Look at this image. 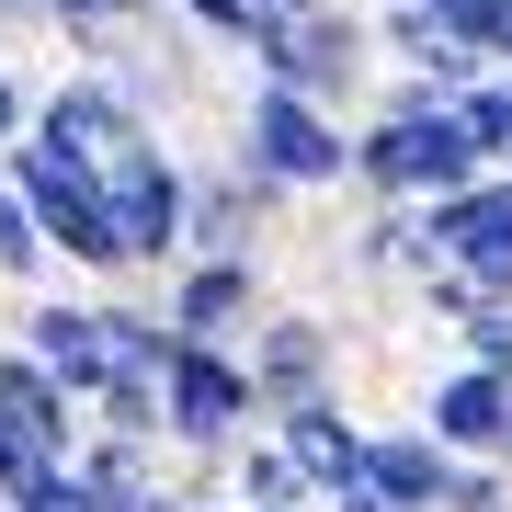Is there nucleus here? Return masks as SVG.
Here are the masks:
<instances>
[{
  "mask_svg": "<svg viewBox=\"0 0 512 512\" xmlns=\"http://www.w3.org/2000/svg\"><path fill=\"white\" fill-rule=\"evenodd\" d=\"M0 171H12V194L35 205V228H46L57 262H80V274H126V228H114V194H103L92 160H57L46 137H12Z\"/></svg>",
  "mask_w": 512,
  "mask_h": 512,
  "instance_id": "obj_1",
  "label": "nucleus"
},
{
  "mask_svg": "<svg viewBox=\"0 0 512 512\" xmlns=\"http://www.w3.org/2000/svg\"><path fill=\"white\" fill-rule=\"evenodd\" d=\"M80 433H92V410H80L69 387H57L35 353L12 342V353H0V512H23V501H35L46 478L80 456Z\"/></svg>",
  "mask_w": 512,
  "mask_h": 512,
  "instance_id": "obj_2",
  "label": "nucleus"
},
{
  "mask_svg": "<svg viewBox=\"0 0 512 512\" xmlns=\"http://www.w3.org/2000/svg\"><path fill=\"white\" fill-rule=\"evenodd\" d=\"M239 171H262L274 194H330L353 183V126L308 92H285V80H262L251 114H239Z\"/></svg>",
  "mask_w": 512,
  "mask_h": 512,
  "instance_id": "obj_3",
  "label": "nucleus"
},
{
  "mask_svg": "<svg viewBox=\"0 0 512 512\" xmlns=\"http://www.w3.org/2000/svg\"><path fill=\"white\" fill-rule=\"evenodd\" d=\"M478 148H467V126H456V103L444 114H376L365 137H353V183H365L376 205H433V194H456V183H478Z\"/></svg>",
  "mask_w": 512,
  "mask_h": 512,
  "instance_id": "obj_4",
  "label": "nucleus"
},
{
  "mask_svg": "<svg viewBox=\"0 0 512 512\" xmlns=\"http://www.w3.org/2000/svg\"><path fill=\"white\" fill-rule=\"evenodd\" d=\"M365 57H376V23L342 12V0H319V12H274V23L251 35V69L285 80V92H308V103H330V114L365 92Z\"/></svg>",
  "mask_w": 512,
  "mask_h": 512,
  "instance_id": "obj_5",
  "label": "nucleus"
},
{
  "mask_svg": "<svg viewBox=\"0 0 512 512\" xmlns=\"http://www.w3.org/2000/svg\"><path fill=\"white\" fill-rule=\"evenodd\" d=\"M103 194H114V228H126V274H171L183 262V228H194V171L171 160V137L114 148Z\"/></svg>",
  "mask_w": 512,
  "mask_h": 512,
  "instance_id": "obj_6",
  "label": "nucleus"
},
{
  "mask_svg": "<svg viewBox=\"0 0 512 512\" xmlns=\"http://www.w3.org/2000/svg\"><path fill=\"white\" fill-rule=\"evenodd\" d=\"M171 444L183 456H239L262 433V387H251V353L228 342H171Z\"/></svg>",
  "mask_w": 512,
  "mask_h": 512,
  "instance_id": "obj_7",
  "label": "nucleus"
},
{
  "mask_svg": "<svg viewBox=\"0 0 512 512\" xmlns=\"http://www.w3.org/2000/svg\"><path fill=\"white\" fill-rule=\"evenodd\" d=\"M23 137H46L57 160H92L103 171L114 148H137L160 126H148V92L126 69H80V80H57V92H35V126H23Z\"/></svg>",
  "mask_w": 512,
  "mask_h": 512,
  "instance_id": "obj_8",
  "label": "nucleus"
},
{
  "mask_svg": "<svg viewBox=\"0 0 512 512\" xmlns=\"http://www.w3.org/2000/svg\"><path fill=\"white\" fill-rule=\"evenodd\" d=\"M421 228H433V251L456 274H478V296H512V171H478V183L433 194Z\"/></svg>",
  "mask_w": 512,
  "mask_h": 512,
  "instance_id": "obj_9",
  "label": "nucleus"
},
{
  "mask_svg": "<svg viewBox=\"0 0 512 512\" xmlns=\"http://www.w3.org/2000/svg\"><path fill=\"white\" fill-rule=\"evenodd\" d=\"M239 353H251L262 421L296 410V399H330V376H342V342H330V319H308V308H262V330H251Z\"/></svg>",
  "mask_w": 512,
  "mask_h": 512,
  "instance_id": "obj_10",
  "label": "nucleus"
},
{
  "mask_svg": "<svg viewBox=\"0 0 512 512\" xmlns=\"http://www.w3.org/2000/svg\"><path fill=\"white\" fill-rule=\"evenodd\" d=\"M171 330H183V342H251L262 330V262H171Z\"/></svg>",
  "mask_w": 512,
  "mask_h": 512,
  "instance_id": "obj_11",
  "label": "nucleus"
},
{
  "mask_svg": "<svg viewBox=\"0 0 512 512\" xmlns=\"http://www.w3.org/2000/svg\"><path fill=\"white\" fill-rule=\"evenodd\" d=\"M23 353L69 387L80 410H92V387L114 376V342H103V296H35L23 308Z\"/></svg>",
  "mask_w": 512,
  "mask_h": 512,
  "instance_id": "obj_12",
  "label": "nucleus"
},
{
  "mask_svg": "<svg viewBox=\"0 0 512 512\" xmlns=\"http://www.w3.org/2000/svg\"><path fill=\"white\" fill-rule=\"evenodd\" d=\"M274 183H262V171H194V228H183V262L205 251V262H251L262 251V228H274Z\"/></svg>",
  "mask_w": 512,
  "mask_h": 512,
  "instance_id": "obj_13",
  "label": "nucleus"
},
{
  "mask_svg": "<svg viewBox=\"0 0 512 512\" xmlns=\"http://www.w3.org/2000/svg\"><path fill=\"white\" fill-rule=\"evenodd\" d=\"M421 433L444 456H512V376L501 365H444V387L421 399Z\"/></svg>",
  "mask_w": 512,
  "mask_h": 512,
  "instance_id": "obj_14",
  "label": "nucleus"
},
{
  "mask_svg": "<svg viewBox=\"0 0 512 512\" xmlns=\"http://www.w3.org/2000/svg\"><path fill=\"white\" fill-rule=\"evenodd\" d=\"M274 433H285V456L308 467L319 501H330V490H365V444H376V421H353L342 399H296V410H274Z\"/></svg>",
  "mask_w": 512,
  "mask_h": 512,
  "instance_id": "obj_15",
  "label": "nucleus"
},
{
  "mask_svg": "<svg viewBox=\"0 0 512 512\" xmlns=\"http://www.w3.org/2000/svg\"><path fill=\"white\" fill-rule=\"evenodd\" d=\"M69 478H80V512H194L160 490V444H126V433H80Z\"/></svg>",
  "mask_w": 512,
  "mask_h": 512,
  "instance_id": "obj_16",
  "label": "nucleus"
},
{
  "mask_svg": "<svg viewBox=\"0 0 512 512\" xmlns=\"http://www.w3.org/2000/svg\"><path fill=\"white\" fill-rule=\"evenodd\" d=\"M444 478H456V456H444L421 421H399V433H376V444H365V490H376V501H399V512H444Z\"/></svg>",
  "mask_w": 512,
  "mask_h": 512,
  "instance_id": "obj_17",
  "label": "nucleus"
},
{
  "mask_svg": "<svg viewBox=\"0 0 512 512\" xmlns=\"http://www.w3.org/2000/svg\"><path fill=\"white\" fill-rule=\"evenodd\" d=\"M92 433H126V444H171V387L148 365H114L92 387Z\"/></svg>",
  "mask_w": 512,
  "mask_h": 512,
  "instance_id": "obj_18",
  "label": "nucleus"
},
{
  "mask_svg": "<svg viewBox=\"0 0 512 512\" xmlns=\"http://www.w3.org/2000/svg\"><path fill=\"white\" fill-rule=\"evenodd\" d=\"M228 478H239V512H262V501H308V512H319L308 467L285 456V433H274V421H262V433H251V444H239V456H228Z\"/></svg>",
  "mask_w": 512,
  "mask_h": 512,
  "instance_id": "obj_19",
  "label": "nucleus"
},
{
  "mask_svg": "<svg viewBox=\"0 0 512 512\" xmlns=\"http://www.w3.org/2000/svg\"><path fill=\"white\" fill-rule=\"evenodd\" d=\"M148 12H160V0H35V23H57L80 57H114V35H137Z\"/></svg>",
  "mask_w": 512,
  "mask_h": 512,
  "instance_id": "obj_20",
  "label": "nucleus"
},
{
  "mask_svg": "<svg viewBox=\"0 0 512 512\" xmlns=\"http://www.w3.org/2000/svg\"><path fill=\"white\" fill-rule=\"evenodd\" d=\"M103 342H114V365H148V376H171V308H137V296H103Z\"/></svg>",
  "mask_w": 512,
  "mask_h": 512,
  "instance_id": "obj_21",
  "label": "nucleus"
},
{
  "mask_svg": "<svg viewBox=\"0 0 512 512\" xmlns=\"http://www.w3.org/2000/svg\"><path fill=\"white\" fill-rule=\"evenodd\" d=\"M456 126H467V148H478L490 171H512V69L467 80V92H456Z\"/></svg>",
  "mask_w": 512,
  "mask_h": 512,
  "instance_id": "obj_22",
  "label": "nucleus"
},
{
  "mask_svg": "<svg viewBox=\"0 0 512 512\" xmlns=\"http://www.w3.org/2000/svg\"><path fill=\"white\" fill-rule=\"evenodd\" d=\"M160 12H171V23H194V35H217V46H239V57H251L262 23H274L262 0H160Z\"/></svg>",
  "mask_w": 512,
  "mask_h": 512,
  "instance_id": "obj_23",
  "label": "nucleus"
},
{
  "mask_svg": "<svg viewBox=\"0 0 512 512\" xmlns=\"http://www.w3.org/2000/svg\"><path fill=\"white\" fill-rule=\"evenodd\" d=\"M46 262H57V251H46L35 205H23V194H12V171H0V274H46Z\"/></svg>",
  "mask_w": 512,
  "mask_h": 512,
  "instance_id": "obj_24",
  "label": "nucleus"
},
{
  "mask_svg": "<svg viewBox=\"0 0 512 512\" xmlns=\"http://www.w3.org/2000/svg\"><path fill=\"white\" fill-rule=\"evenodd\" d=\"M444 512H512V467H501V456H456V478H444Z\"/></svg>",
  "mask_w": 512,
  "mask_h": 512,
  "instance_id": "obj_25",
  "label": "nucleus"
},
{
  "mask_svg": "<svg viewBox=\"0 0 512 512\" xmlns=\"http://www.w3.org/2000/svg\"><path fill=\"white\" fill-rule=\"evenodd\" d=\"M456 342H467V365H501V376H512V296H490V308L456 330Z\"/></svg>",
  "mask_w": 512,
  "mask_h": 512,
  "instance_id": "obj_26",
  "label": "nucleus"
},
{
  "mask_svg": "<svg viewBox=\"0 0 512 512\" xmlns=\"http://www.w3.org/2000/svg\"><path fill=\"white\" fill-rule=\"evenodd\" d=\"M444 103H456V80H433V69H399L376 92V114H444Z\"/></svg>",
  "mask_w": 512,
  "mask_h": 512,
  "instance_id": "obj_27",
  "label": "nucleus"
},
{
  "mask_svg": "<svg viewBox=\"0 0 512 512\" xmlns=\"http://www.w3.org/2000/svg\"><path fill=\"white\" fill-rule=\"evenodd\" d=\"M23 126H35V92H23V80H12V69H0V148H12Z\"/></svg>",
  "mask_w": 512,
  "mask_h": 512,
  "instance_id": "obj_28",
  "label": "nucleus"
},
{
  "mask_svg": "<svg viewBox=\"0 0 512 512\" xmlns=\"http://www.w3.org/2000/svg\"><path fill=\"white\" fill-rule=\"evenodd\" d=\"M319 512H399V501H376V490H330Z\"/></svg>",
  "mask_w": 512,
  "mask_h": 512,
  "instance_id": "obj_29",
  "label": "nucleus"
},
{
  "mask_svg": "<svg viewBox=\"0 0 512 512\" xmlns=\"http://www.w3.org/2000/svg\"><path fill=\"white\" fill-rule=\"evenodd\" d=\"M0 23H35V0H0Z\"/></svg>",
  "mask_w": 512,
  "mask_h": 512,
  "instance_id": "obj_30",
  "label": "nucleus"
},
{
  "mask_svg": "<svg viewBox=\"0 0 512 512\" xmlns=\"http://www.w3.org/2000/svg\"><path fill=\"white\" fill-rule=\"evenodd\" d=\"M262 12H319V0H262Z\"/></svg>",
  "mask_w": 512,
  "mask_h": 512,
  "instance_id": "obj_31",
  "label": "nucleus"
},
{
  "mask_svg": "<svg viewBox=\"0 0 512 512\" xmlns=\"http://www.w3.org/2000/svg\"><path fill=\"white\" fill-rule=\"evenodd\" d=\"M262 512H308V501H262Z\"/></svg>",
  "mask_w": 512,
  "mask_h": 512,
  "instance_id": "obj_32",
  "label": "nucleus"
},
{
  "mask_svg": "<svg viewBox=\"0 0 512 512\" xmlns=\"http://www.w3.org/2000/svg\"><path fill=\"white\" fill-rule=\"evenodd\" d=\"M35 512H57V501H35Z\"/></svg>",
  "mask_w": 512,
  "mask_h": 512,
  "instance_id": "obj_33",
  "label": "nucleus"
}]
</instances>
